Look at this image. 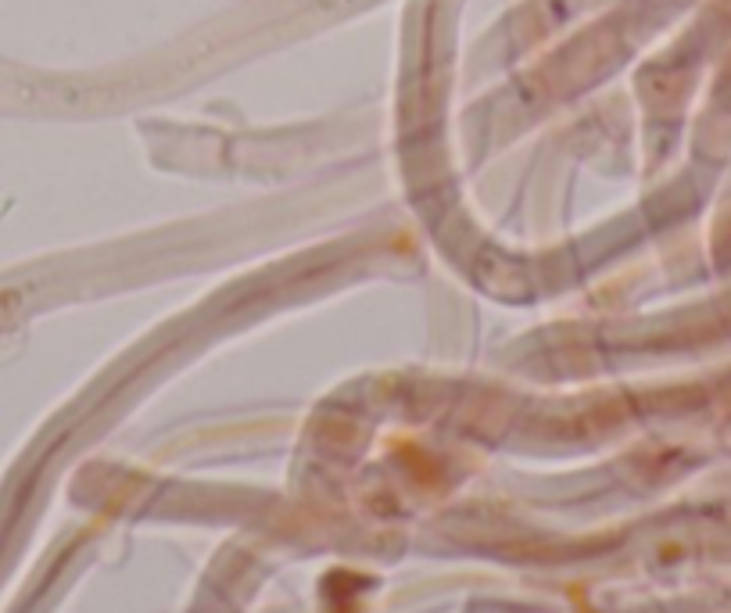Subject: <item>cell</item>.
<instances>
[{
	"instance_id": "cell-1",
	"label": "cell",
	"mask_w": 731,
	"mask_h": 613,
	"mask_svg": "<svg viewBox=\"0 0 731 613\" xmlns=\"http://www.w3.org/2000/svg\"><path fill=\"white\" fill-rule=\"evenodd\" d=\"M334 4H352V0H334Z\"/></svg>"
}]
</instances>
